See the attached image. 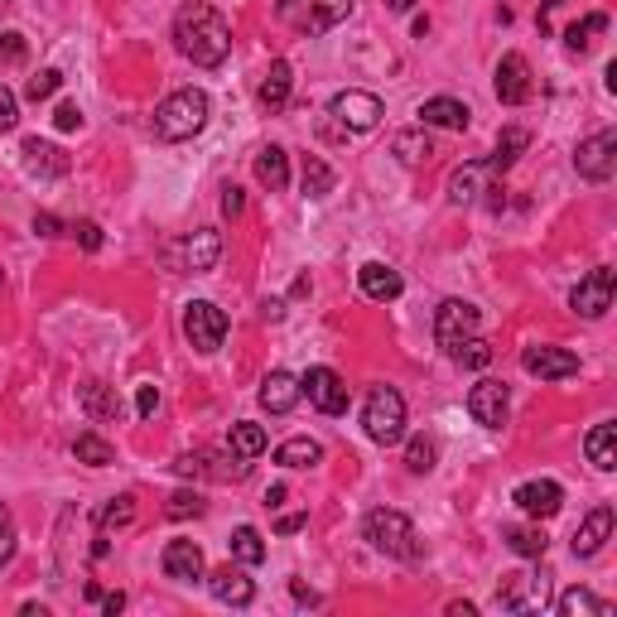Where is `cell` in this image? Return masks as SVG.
Segmentation results:
<instances>
[{
	"label": "cell",
	"mask_w": 617,
	"mask_h": 617,
	"mask_svg": "<svg viewBox=\"0 0 617 617\" xmlns=\"http://www.w3.org/2000/svg\"><path fill=\"white\" fill-rule=\"evenodd\" d=\"M20 155H25L29 174H49V179L68 174V155L58 145H49V140H39V135H29L25 145H20Z\"/></svg>",
	"instance_id": "25"
},
{
	"label": "cell",
	"mask_w": 617,
	"mask_h": 617,
	"mask_svg": "<svg viewBox=\"0 0 617 617\" xmlns=\"http://www.w3.org/2000/svg\"><path fill=\"white\" fill-rule=\"evenodd\" d=\"M362 425L372 444H401L405 434V396L396 386H376L367 405H362Z\"/></svg>",
	"instance_id": "4"
},
{
	"label": "cell",
	"mask_w": 617,
	"mask_h": 617,
	"mask_svg": "<svg viewBox=\"0 0 617 617\" xmlns=\"http://www.w3.org/2000/svg\"><path fill=\"white\" fill-rule=\"evenodd\" d=\"M584 454L598 473H613L617 468V425L613 420H603V425H593L589 439H584Z\"/></svg>",
	"instance_id": "27"
},
{
	"label": "cell",
	"mask_w": 617,
	"mask_h": 617,
	"mask_svg": "<svg viewBox=\"0 0 617 617\" xmlns=\"http://www.w3.org/2000/svg\"><path fill=\"white\" fill-rule=\"evenodd\" d=\"M208 111H213V102H208L203 87H179L155 111V135L160 140H193V135L208 126Z\"/></svg>",
	"instance_id": "2"
},
{
	"label": "cell",
	"mask_w": 617,
	"mask_h": 617,
	"mask_svg": "<svg viewBox=\"0 0 617 617\" xmlns=\"http://www.w3.org/2000/svg\"><path fill=\"white\" fill-rule=\"evenodd\" d=\"M511 502L526 511V516H536V521H550V516H560V507H564V487L550 483V478H531V483H521L511 492Z\"/></svg>",
	"instance_id": "13"
},
{
	"label": "cell",
	"mask_w": 617,
	"mask_h": 617,
	"mask_svg": "<svg viewBox=\"0 0 617 617\" xmlns=\"http://www.w3.org/2000/svg\"><path fill=\"white\" fill-rule=\"evenodd\" d=\"M34 232H39V237H58V217L39 213V217H34Z\"/></svg>",
	"instance_id": "53"
},
{
	"label": "cell",
	"mask_w": 617,
	"mask_h": 617,
	"mask_svg": "<svg viewBox=\"0 0 617 617\" xmlns=\"http://www.w3.org/2000/svg\"><path fill=\"white\" fill-rule=\"evenodd\" d=\"M184 338L193 352H203V357H213L222 348V338H227V314L217 309L213 299H193L184 304Z\"/></svg>",
	"instance_id": "6"
},
{
	"label": "cell",
	"mask_w": 617,
	"mask_h": 617,
	"mask_svg": "<svg viewBox=\"0 0 617 617\" xmlns=\"http://www.w3.org/2000/svg\"><path fill=\"white\" fill-rule=\"evenodd\" d=\"M487 174H492L487 164H463V169H454V174H449V203H458V208H463V203H473V198L483 193Z\"/></svg>",
	"instance_id": "30"
},
{
	"label": "cell",
	"mask_w": 617,
	"mask_h": 617,
	"mask_svg": "<svg viewBox=\"0 0 617 617\" xmlns=\"http://www.w3.org/2000/svg\"><path fill=\"white\" fill-rule=\"evenodd\" d=\"M391 150H396V160H401V164H425L434 155V145H430V135H425V126L401 131L396 140H391Z\"/></svg>",
	"instance_id": "32"
},
{
	"label": "cell",
	"mask_w": 617,
	"mask_h": 617,
	"mask_svg": "<svg viewBox=\"0 0 617 617\" xmlns=\"http://www.w3.org/2000/svg\"><path fill=\"white\" fill-rule=\"evenodd\" d=\"M608 536H613V507H593L589 516H584V526L574 531V555H579V560H593Z\"/></svg>",
	"instance_id": "20"
},
{
	"label": "cell",
	"mask_w": 617,
	"mask_h": 617,
	"mask_svg": "<svg viewBox=\"0 0 617 617\" xmlns=\"http://www.w3.org/2000/svg\"><path fill=\"white\" fill-rule=\"evenodd\" d=\"M555 608H560L564 617H613V608H608L603 598H593L589 589H564L560 598H555Z\"/></svg>",
	"instance_id": "31"
},
{
	"label": "cell",
	"mask_w": 617,
	"mask_h": 617,
	"mask_svg": "<svg viewBox=\"0 0 617 617\" xmlns=\"http://www.w3.org/2000/svg\"><path fill=\"white\" fill-rule=\"evenodd\" d=\"M169 521H188V516H203V497L198 492H174L169 497V507H164Z\"/></svg>",
	"instance_id": "44"
},
{
	"label": "cell",
	"mask_w": 617,
	"mask_h": 617,
	"mask_svg": "<svg viewBox=\"0 0 617 617\" xmlns=\"http://www.w3.org/2000/svg\"><path fill=\"white\" fill-rule=\"evenodd\" d=\"M160 564H164V574H169V579H179V584L203 579V550H198L193 540H169V545H164V555H160Z\"/></svg>",
	"instance_id": "18"
},
{
	"label": "cell",
	"mask_w": 617,
	"mask_h": 617,
	"mask_svg": "<svg viewBox=\"0 0 617 617\" xmlns=\"http://www.w3.org/2000/svg\"><path fill=\"white\" fill-rule=\"evenodd\" d=\"M208 589H213L217 603H232V608H246L251 598H256V589H251V579H246L242 569H232V564H222L213 579H208Z\"/></svg>",
	"instance_id": "26"
},
{
	"label": "cell",
	"mask_w": 617,
	"mask_h": 617,
	"mask_svg": "<svg viewBox=\"0 0 617 617\" xmlns=\"http://www.w3.org/2000/svg\"><path fill=\"white\" fill-rule=\"evenodd\" d=\"M531 145V131H521V126H511V131H502V140H497V155L487 160V169L492 174H502V169H511V164L521 160V150Z\"/></svg>",
	"instance_id": "33"
},
{
	"label": "cell",
	"mask_w": 617,
	"mask_h": 617,
	"mask_svg": "<svg viewBox=\"0 0 617 617\" xmlns=\"http://www.w3.org/2000/svg\"><path fill=\"white\" fill-rule=\"evenodd\" d=\"M73 237L82 242V251H97V246H102V227H97V222H78Z\"/></svg>",
	"instance_id": "50"
},
{
	"label": "cell",
	"mask_w": 617,
	"mask_h": 617,
	"mask_svg": "<svg viewBox=\"0 0 617 617\" xmlns=\"http://www.w3.org/2000/svg\"><path fill=\"white\" fill-rule=\"evenodd\" d=\"M386 5H391V10H410L415 0H386Z\"/></svg>",
	"instance_id": "56"
},
{
	"label": "cell",
	"mask_w": 617,
	"mask_h": 617,
	"mask_svg": "<svg viewBox=\"0 0 617 617\" xmlns=\"http://www.w3.org/2000/svg\"><path fill=\"white\" fill-rule=\"evenodd\" d=\"M131 521H135V497L131 492H121V497H111L107 507H102V536L121 531V526H131Z\"/></svg>",
	"instance_id": "41"
},
{
	"label": "cell",
	"mask_w": 617,
	"mask_h": 617,
	"mask_svg": "<svg viewBox=\"0 0 617 617\" xmlns=\"http://www.w3.org/2000/svg\"><path fill=\"white\" fill-rule=\"evenodd\" d=\"M174 44H179V54L193 58L198 68H222L227 54H232V25L217 15L213 5L193 0V5L179 10V20H174Z\"/></svg>",
	"instance_id": "1"
},
{
	"label": "cell",
	"mask_w": 617,
	"mask_h": 617,
	"mask_svg": "<svg viewBox=\"0 0 617 617\" xmlns=\"http://www.w3.org/2000/svg\"><path fill=\"white\" fill-rule=\"evenodd\" d=\"M502 540H507L516 555H526V560H540V555H545V545H550L540 526H507V531H502Z\"/></svg>",
	"instance_id": "36"
},
{
	"label": "cell",
	"mask_w": 617,
	"mask_h": 617,
	"mask_svg": "<svg viewBox=\"0 0 617 617\" xmlns=\"http://www.w3.org/2000/svg\"><path fill=\"white\" fill-rule=\"evenodd\" d=\"M155 410H160V386L145 381V386L135 391V415H140V420H155Z\"/></svg>",
	"instance_id": "46"
},
{
	"label": "cell",
	"mask_w": 617,
	"mask_h": 617,
	"mask_svg": "<svg viewBox=\"0 0 617 617\" xmlns=\"http://www.w3.org/2000/svg\"><path fill=\"white\" fill-rule=\"evenodd\" d=\"M357 285H362V295L376 299V304H391V299H401V290H405L401 270H391L386 261H367V266L357 270Z\"/></svg>",
	"instance_id": "17"
},
{
	"label": "cell",
	"mask_w": 617,
	"mask_h": 617,
	"mask_svg": "<svg viewBox=\"0 0 617 617\" xmlns=\"http://www.w3.org/2000/svg\"><path fill=\"white\" fill-rule=\"evenodd\" d=\"M299 396H309V405L319 415H343L348 410V386H343V376L333 367H309L299 376Z\"/></svg>",
	"instance_id": "9"
},
{
	"label": "cell",
	"mask_w": 617,
	"mask_h": 617,
	"mask_svg": "<svg viewBox=\"0 0 617 617\" xmlns=\"http://www.w3.org/2000/svg\"><path fill=\"white\" fill-rule=\"evenodd\" d=\"M256 179H261V188H270V193H280V188L290 184V155H285V145H266V150L256 155Z\"/></svg>",
	"instance_id": "28"
},
{
	"label": "cell",
	"mask_w": 617,
	"mask_h": 617,
	"mask_svg": "<svg viewBox=\"0 0 617 617\" xmlns=\"http://www.w3.org/2000/svg\"><path fill=\"white\" fill-rule=\"evenodd\" d=\"M290 87H295V68H290L285 58H275V63L266 68V78H261V87H256V97H261V107L266 111H285Z\"/></svg>",
	"instance_id": "22"
},
{
	"label": "cell",
	"mask_w": 617,
	"mask_h": 617,
	"mask_svg": "<svg viewBox=\"0 0 617 617\" xmlns=\"http://www.w3.org/2000/svg\"><path fill=\"white\" fill-rule=\"evenodd\" d=\"M434 458H439V444H434L430 434H415V439L405 444V468H410V473H430Z\"/></svg>",
	"instance_id": "40"
},
{
	"label": "cell",
	"mask_w": 617,
	"mask_h": 617,
	"mask_svg": "<svg viewBox=\"0 0 617 617\" xmlns=\"http://www.w3.org/2000/svg\"><path fill=\"white\" fill-rule=\"evenodd\" d=\"M15 121H20V97H15V92L0 82V131H10Z\"/></svg>",
	"instance_id": "48"
},
{
	"label": "cell",
	"mask_w": 617,
	"mask_h": 617,
	"mask_svg": "<svg viewBox=\"0 0 617 617\" xmlns=\"http://www.w3.org/2000/svg\"><path fill=\"white\" fill-rule=\"evenodd\" d=\"M299 188H304V198H328V193H333V169H328L319 155H304V174H299Z\"/></svg>",
	"instance_id": "35"
},
{
	"label": "cell",
	"mask_w": 617,
	"mask_h": 617,
	"mask_svg": "<svg viewBox=\"0 0 617 617\" xmlns=\"http://www.w3.org/2000/svg\"><path fill=\"white\" fill-rule=\"evenodd\" d=\"M54 126H58V131H78V126H82V111H78V102H58V111H54Z\"/></svg>",
	"instance_id": "49"
},
{
	"label": "cell",
	"mask_w": 617,
	"mask_h": 617,
	"mask_svg": "<svg viewBox=\"0 0 617 617\" xmlns=\"http://www.w3.org/2000/svg\"><path fill=\"white\" fill-rule=\"evenodd\" d=\"M232 555H237L242 564L266 560V540H261V531H256V526H237V531H232Z\"/></svg>",
	"instance_id": "38"
},
{
	"label": "cell",
	"mask_w": 617,
	"mask_h": 617,
	"mask_svg": "<svg viewBox=\"0 0 617 617\" xmlns=\"http://www.w3.org/2000/svg\"><path fill=\"white\" fill-rule=\"evenodd\" d=\"M275 463H280V468H314V463H323V444L295 434V439H285V444L275 449Z\"/></svg>",
	"instance_id": "29"
},
{
	"label": "cell",
	"mask_w": 617,
	"mask_h": 617,
	"mask_svg": "<svg viewBox=\"0 0 617 617\" xmlns=\"http://www.w3.org/2000/svg\"><path fill=\"white\" fill-rule=\"evenodd\" d=\"M352 15V0H280V20L304 34H328Z\"/></svg>",
	"instance_id": "5"
},
{
	"label": "cell",
	"mask_w": 617,
	"mask_h": 617,
	"mask_svg": "<svg viewBox=\"0 0 617 617\" xmlns=\"http://www.w3.org/2000/svg\"><path fill=\"white\" fill-rule=\"evenodd\" d=\"M266 430L256 425V420H237L232 425V454H242V458H256V454H266Z\"/></svg>",
	"instance_id": "37"
},
{
	"label": "cell",
	"mask_w": 617,
	"mask_h": 617,
	"mask_svg": "<svg viewBox=\"0 0 617 617\" xmlns=\"http://www.w3.org/2000/svg\"><path fill=\"white\" fill-rule=\"evenodd\" d=\"M468 121H473V111L463 107L458 97H430V102L420 107V126H439V131H468Z\"/></svg>",
	"instance_id": "21"
},
{
	"label": "cell",
	"mask_w": 617,
	"mask_h": 617,
	"mask_svg": "<svg viewBox=\"0 0 617 617\" xmlns=\"http://www.w3.org/2000/svg\"><path fill=\"white\" fill-rule=\"evenodd\" d=\"M574 169H579L589 184H608L617 169V131H598V135H589V140H579Z\"/></svg>",
	"instance_id": "10"
},
{
	"label": "cell",
	"mask_w": 617,
	"mask_h": 617,
	"mask_svg": "<svg viewBox=\"0 0 617 617\" xmlns=\"http://www.w3.org/2000/svg\"><path fill=\"white\" fill-rule=\"evenodd\" d=\"M304 526H309V516H304V511H290V516H280V521H275V531H280V536H299Z\"/></svg>",
	"instance_id": "51"
},
{
	"label": "cell",
	"mask_w": 617,
	"mask_h": 617,
	"mask_svg": "<svg viewBox=\"0 0 617 617\" xmlns=\"http://www.w3.org/2000/svg\"><path fill=\"white\" fill-rule=\"evenodd\" d=\"M328 116H333L343 131L367 135V131H376V126H381L386 107H381V97H376V92H357V87H348V92H338V97L328 102Z\"/></svg>",
	"instance_id": "7"
},
{
	"label": "cell",
	"mask_w": 617,
	"mask_h": 617,
	"mask_svg": "<svg viewBox=\"0 0 617 617\" xmlns=\"http://www.w3.org/2000/svg\"><path fill=\"white\" fill-rule=\"evenodd\" d=\"M478 333V309L468 304V299H444L439 309H434V343L444 352H454L463 338H473Z\"/></svg>",
	"instance_id": "11"
},
{
	"label": "cell",
	"mask_w": 617,
	"mask_h": 617,
	"mask_svg": "<svg viewBox=\"0 0 617 617\" xmlns=\"http://www.w3.org/2000/svg\"><path fill=\"white\" fill-rule=\"evenodd\" d=\"M15 560V511L0 507V569Z\"/></svg>",
	"instance_id": "45"
},
{
	"label": "cell",
	"mask_w": 617,
	"mask_h": 617,
	"mask_svg": "<svg viewBox=\"0 0 617 617\" xmlns=\"http://www.w3.org/2000/svg\"><path fill=\"white\" fill-rule=\"evenodd\" d=\"M280 502H285V487L275 483V487H270V492H266V507H270V511H275V507H280Z\"/></svg>",
	"instance_id": "55"
},
{
	"label": "cell",
	"mask_w": 617,
	"mask_h": 617,
	"mask_svg": "<svg viewBox=\"0 0 617 617\" xmlns=\"http://www.w3.org/2000/svg\"><path fill=\"white\" fill-rule=\"evenodd\" d=\"M242 208H246L242 188H237V184H227V188H222V213H227V217H237Z\"/></svg>",
	"instance_id": "52"
},
{
	"label": "cell",
	"mask_w": 617,
	"mask_h": 617,
	"mask_svg": "<svg viewBox=\"0 0 617 617\" xmlns=\"http://www.w3.org/2000/svg\"><path fill=\"white\" fill-rule=\"evenodd\" d=\"M507 381H492V376H483L473 391H468V410H473V420L483 425V430H502L507 425Z\"/></svg>",
	"instance_id": "12"
},
{
	"label": "cell",
	"mask_w": 617,
	"mask_h": 617,
	"mask_svg": "<svg viewBox=\"0 0 617 617\" xmlns=\"http://www.w3.org/2000/svg\"><path fill=\"white\" fill-rule=\"evenodd\" d=\"M217 256H222V232H213V227H198V232L184 242V266L193 270V275L213 270Z\"/></svg>",
	"instance_id": "23"
},
{
	"label": "cell",
	"mask_w": 617,
	"mask_h": 617,
	"mask_svg": "<svg viewBox=\"0 0 617 617\" xmlns=\"http://www.w3.org/2000/svg\"><path fill=\"white\" fill-rule=\"evenodd\" d=\"M362 536L372 540V550L391 555V560H415V555H420V536H415L410 516H401V511H391V507L367 511Z\"/></svg>",
	"instance_id": "3"
},
{
	"label": "cell",
	"mask_w": 617,
	"mask_h": 617,
	"mask_svg": "<svg viewBox=\"0 0 617 617\" xmlns=\"http://www.w3.org/2000/svg\"><path fill=\"white\" fill-rule=\"evenodd\" d=\"M449 357H454L458 367H468V372H483L487 362H492V348H487V338H478V333H473V338H463Z\"/></svg>",
	"instance_id": "39"
},
{
	"label": "cell",
	"mask_w": 617,
	"mask_h": 617,
	"mask_svg": "<svg viewBox=\"0 0 617 617\" xmlns=\"http://www.w3.org/2000/svg\"><path fill=\"white\" fill-rule=\"evenodd\" d=\"M73 458H78V463H87V468H107V463H116V449H111L107 439H102V434H78V439H73Z\"/></svg>",
	"instance_id": "34"
},
{
	"label": "cell",
	"mask_w": 617,
	"mask_h": 617,
	"mask_svg": "<svg viewBox=\"0 0 617 617\" xmlns=\"http://www.w3.org/2000/svg\"><path fill=\"white\" fill-rule=\"evenodd\" d=\"M608 29V15H589L584 25H569L564 29V44H569V54H584L593 44V34H603Z\"/></svg>",
	"instance_id": "42"
},
{
	"label": "cell",
	"mask_w": 617,
	"mask_h": 617,
	"mask_svg": "<svg viewBox=\"0 0 617 617\" xmlns=\"http://www.w3.org/2000/svg\"><path fill=\"white\" fill-rule=\"evenodd\" d=\"M58 87H63V73H58V68H39V73L25 82V97L29 102H49Z\"/></svg>",
	"instance_id": "43"
},
{
	"label": "cell",
	"mask_w": 617,
	"mask_h": 617,
	"mask_svg": "<svg viewBox=\"0 0 617 617\" xmlns=\"http://www.w3.org/2000/svg\"><path fill=\"white\" fill-rule=\"evenodd\" d=\"M545 579L550 574H507L502 579V589H497V603L502 608H511V613H521V608H540L545 603Z\"/></svg>",
	"instance_id": "16"
},
{
	"label": "cell",
	"mask_w": 617,
	"mask_h": 617,
	"mask_svg": "<svg viewBox=\"0 0 617 617\" xmlns=\"http://www.w3.org/2000/svg\"><path fill=\"white\" fill-rule=\"evenodd\" d=\"M613 290H617V275L608 266H598V270H589V275L574 285L569 309H574L579 319H603V314L613 309Z\"/></svg>",
	"instance_id": "8"
},
{
	"label": "cell",
	"mask_w": 617,
	"mask_h": 617,
	"mask_svg": "<svg viewBox=\"0 0 617 617\" xmlns=\"http://www.w3.org/2000/svg\"><path fill=\"white\" fill-rule=\"evenodd\" d=\"M521 367L531 376H540V381H564V376L579 372V357L569 348H545V343H536V348L521 352Z\"/></svg>",
	"instance_id": "14"
},
{
	"label": "cell",
	"mask_w": 617,
	"mask_h": 617,
	"mask_svg": "<svg viewBox=\"0 0 617 617\" xmlns=\"http://www.w3.org/2000/svg\"><path fill=\"white\" fill-rule=\"evenodd\" d=\"M102 608H107V613L116 617L121 608H126V593H102Z\"/></svg>",
	"instance_id": "54"
},
{
	"label": "cell",
	"mask_w": 617,
	"mask_h": 617,
	"mask_svg": "<svg viewBox=\"0 0 617 617\" xmlns=\"http://www.w3.org/2000/svg\"><path fill=\"white\" fill-rule=\"evenodd\" d=\"M0 63H25V34H15V29L0 34Z\"/></svg>",
	"instance_id": "47"
},
{
	"label": "cell",
	"mask_w": 617,
	"mask_h": 617,
	"mask_svg": "<svg viewBox=\"0 0 617 617\" xmlns=\"http://www.w3.org/2000/svg\"><path fill=\"white\" fill-rule=\"evenodd\" d=\"M78 405L87 410V420H92V425H111V420H121V396L111 391L107 381H82V386H78Z\"/></svg>",
	"instance_id": "19"
},
{
	"label": "cell",
	"mask_w": 617,
	"mask_h": 617,
	"mask_svg": "<svg viewBox=\"0 0 617 617\" xmlns=\"http://www.w3.org/2000/svg\"><path fill=\"white\" fill-rule=\"evenodd\" d=\"M497 102H502V107L531 102V63L521 54H507L497 63Z\"/></svg>",
	"instance_id": "15"
},
{
	"label": "cell",
	"mask_w": 617,
	"mask_h": 617,
	"mask_svg": "<svg viewBox=\"0 0 617 617\" xmlns=\"http://www.w3.org/2000/svg\"><path fill=\"white\" fill-rule=\"evenodd\" d=\"M261 405H266L270 415H290L299 405V376L290 372H270L261 381Z\"/></svg>",
	"instance_id": "24"
}]
</instances>
